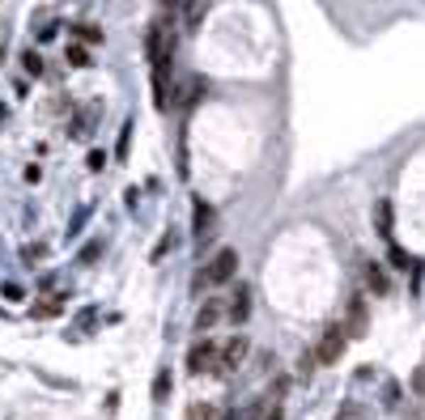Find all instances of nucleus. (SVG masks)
<instances>
[{"mask_svg":"<svg viewBox=\"0 0 425 420\" xmlns=\"http://www.w3.org/2000/svg\"><path fill=\"white\" fill-rule=\"evenodd\" d=\"M149 47V64H153V106L170 110V55H175V34L166 21H153L145 34Z\"/></svg>","mask_w":425,"mask_h":420,"instance_id":"f257e3e1","label":"nucleus"},{"mask_svg":"<svg viewBox=\"0 0 425 420\" xmlns=\"http://www.w3.org/2000/svg\"><path fill=\"white\" fill-rule=\"evenodd\" d=\"M345 348H349V336H345V323H328L324 327V336L315 340V361L319 365H336V361H345Z\"/></svg>","mask_w":425,"mask_h":420,"instance_id":"f03ea898","label":"nucleus"},{"mask_svg":"<svg viewBox=\"0 0 425 420\" xmlns=\"http://www.w3.org/2000/svg\"><path fill=\"white\" fill-rule=\"evenodd\" d=\"M187 374H221V344L217 340H196L187 348Z\"/></svg>","mask_w":425,"mask_h":420,"instance_id":"7ed1b4c3","label":"nucleus"},{"mask_svg":"<svg viewBox=\"0 0 425 420\" xmlns=\"http://www.w3.org/2000/svg\"><path fill=\"white\" fill-rule=\"evenodd\" d=\"M234 272H238V251H234V246H221V251L213 255V263L200 272V280H196V285H204V280H209V285H230V280H234Z\"/></svg>","mask_w":425,"mask_h":420,"instance_id":"20e7f679","label":"nucleus"},{"mask_svg":"<svg viewBox=\"0 0 425 420\" xmlns=\"http://www.w3.org/2000/svg\"><path fill=\"white\" fill-rule=\"evenodd\" d=\"M247 353H251V344H247V336H230V340L221 344V374H230V370H238Z\"/></svg>","mask_w":425,"mask_h":420,"instance_id":"39448f33","label":"nucleus"},{"mask_svg":"<svg viewBox=\"0 0 425 420\" xmlns=\"http://www.w3.org/2000/svg\"><path fill=\"white\" fill-rule=\"evenodd\" d=\"M345 327H349V331H345L349 340H362V336L370 331V314H366V302H362V297H353V306H349V323H345Z\"/></svg>","mask_w":425,"mask_h":420,"instance_id":"423d86ee","label":"nucleus"},{"mask_svg":"<svg viewBox=\"0 0 425 420\" xmlns=\"http://www.w3.org/2000/svg\"><path fill=\"white\" fill-rule=\"evenodd\" d=\"M247 314H251V289L243 285V289H234V297H230V306H226V319L230 323H247Z\"/></svg>","mask_w":425,"mask_h":420,"instance_id":"0eeeda50","label":"nucleus"},{"mask_svg":"<svg viewBox=\"0 0 425 420\" xmlns=\"http://www.w3.org/2000/svg\"><path fill=\"white\" fill-rule=\"evenodd\" d=\"M226 319V302L221 297H209L204 306H200V314H196V331H209V327H217Z\"/></svg>","mask_w":425,"mask_h":420,"instance_id":"6e6552de","label":"nucleus"},{"mask_svg":"<svg viewBox=\"0 0 425 420\" xmlns=\"http://www.w3.org/2000/svg\"><path fill=\"white\" fill-rule=\"evenodd\" d=\"M362 280H366V289H370V293H379V297L392 289V280H387V272H383L379 263H362Z\"/></svg>","mask_w":425,"mask_h":420,"instance_id":"1a4fd4ad","label":"nucleus"},{"mask_svg":"<svg viewBox=\"0 0 425 420\" xmlns=\"http://www.w3.org/2000/svg\"><path fill=\"white\" fill-rule=\"evenodd\" d=\"M72 38L85 42V47H98V42H102V30H98L94 21H72Z\"/></svg>","mask_w":425,"mask_h":420,"instance_id":"9d476101","label":"nucleus"},{"mask_svg":"<svg viewBox=\"0 0 425 420\" xmlns=\"http://www.w3.org/2000/svg\"><path fill=\"white\" fill-rule=\"evenodd\" d=\"M64 59H68L72 68H89V64H94V55H89V47H85V42H68Z\"/></svg>","mask_w":425,"mask_h":420,"instance_id":"9b49d317","label":"nucleus"},{"mask_svg":"<svg viewBox=\"0 0 425 420\" xmlns=\"http://www.w3.org/2000/svg\"><path fill=\"white\" fill-rule=\"evenodd\" d=\"M213 221H217V208L204 204V200H196V234L200 238H204V229H213Z\"/></svg>","mask_w":425,"mask_h":420,"instance_id":"f8f14e48","label":"nucleus"},{"mask_svg":"<svg viewBox=\"0 0 425 420\" xmlns=\"http://www.w3.org/2000/svg\"><path fill=\"white\" fill-rule=\"evenodd\" d=\"M375 229H379L383 238H392V204H387V200L375 204Z\"/></svg>","mask_w":425,"mask_h":420,"instance_id":"ddd939ff","label":"nucleus"},{"mask_svg":"<svg viewBox=\"0 0 425 420\" xmlns=\"http://www.w3.org/2000/svg\"><path fill=\"white\" fill-rule=\"evenodd\" d=\"M153 399H158V404L170 399V370H162V374L153 378Z\"/></svg>","mask_w":425,"mask_h":420,"instance_id":"4468645a","label":"nucleus"},{"mask_svg":"<svg viewBox=\"0 0 425 420\" xmlns=\"http://www.w3.org/2000/svg\"><path fill=\"white\" fill-rule=\"evenodd\" d=\"M217 416V408L213 404H204V399H196L192 408H187V420H213Z\"/></svg>","mask_w":425,"mask_h":420,"instance_id":"2eb2a0df","label":"nucleus"},{"mask_svg":"<svg viewBox=\"0 0 425 420\" xmlns=\"http://www.w3.org/2000/svg\"><path fill=\"white\" fill-rule=\"evenodd\" d=\"M21 68H26L30 76H43V55H38V51H26V55H21Z\"/></svg>","mask_w":425,"mask_h":420,"instance_id":"dca6fc26","label":"nucleus"},{"mask_svg":"<svg viewBox=\"0 0 425 420\" xmlns=\"http://www.w3.org/2000/svg\"><path fill=\"white\" fill-rule=\"evenodd\" d=\"M34 314H38V319H51V314H60V297H47V302H34Z\"/></svg>","mask_w":425,"mask_h":420,"instance_id":"f3484780","label":"nucleus"},{"mask_svg":"<svg viewBox=\"0 0 425 420\" xmlns=\"http://www.w3.org/2000/svg\"><path fill=\"white\" fill-rule=\"evenodd\" d=\"M392 268H400V272H404V268H413V255H409L404 246H392Z\"/></svg>","mask_w":425,"mask_h":420,"instance_id":"a211bd4d","label":"nucleus"},{"mask_svg":"<svg viewBox=\"0 0 425 420\" xmlns=\"http://www.w3.org/2000/svg\"><path fill=\"white\" fill-rule=\"evenodd\" d=\"M409 387H413V395H425V365H417V370H413Z\"/></svg>","mask_w":425,"mask_h":420,"instance_id":"6ab92c4d","label":"nucleus"},{"mask_svg":"<svg viewBox=\"0 0 425 420\" xmlns=\"http://www.w3.org/2000/svg\"><path fill=\"white\" fill-rule=\"evenodd\" d=\"M0 293H4V302H21V297H26L17 285H0Z\"/></svg>","mask_w":425,"mask_h":420,"instance_id":"aec40b11","label":"nucleus"},{"mask_svg":"<svg viewBox=\"0 0 425 420\" xmlns=\"http://www.w3.org/2000/svg\"><path fill=\"white\" fill-rule=\"evenodd\" d=\"M102 166H106V153H102V149H94V153H89V170H102Z\"/></svg>","mask_w":425,"mask_h":420,"instance_id":"412c9836","label":"nucleus"},{"mask_svg":"<svg viewBox=\"0 0 425 420\" xmlns=\"http://www.w3.org/2000/svg\"><path fill=\"white\" fill-rule=\"evenodd\" d=\"M47 255V246H26V263H38Z\"/></svg>","mask_w":425,"mask_h":420,"instance_id":"4be33fe9","label":"nucleus"},{"mask_svg":"<svg viewBox=\"0 0 425 420\" xmlns=\"http://www.w3.org/2000/svg\"><path fill=\"white\" fill-rule=\"evenodd\" d=\"M81 259H85V263H94V259H98V242H89V246L81 251Z\"/></svg>","mask_w":425,"mask_h":420,"instance_id":"5701e85b","label":"nucleus"},{"mask_svg":"<svg viewBox=\"0 0 425 420\" xmlns=\"http://www.w3.org/2000/svg\"><path fill=\"white\" fill-rule=\"evenodd\" d=\"M264 420H285V416H281V404H272V408L264 412Z\"/></svg>","mask_w":425,"mask_h":420,"instance_id":"b1692460","label":"nucleus"},{"mask_svg":"<svg viewBox=\"0 0 425 420\" xmlns=\"http://www.w3.org/2000/svg\"><path fill=\"white\" fill-rule=\"evenodd\" d=\"M4 38H9V30H0V59H4Z\"/></svg>","mask_w":425,"mask_h":420,"instance_id":"393cba45","label":"nucleus"},{"mask_svg":"<svg viewBox=\"0 0 425 420\" xmlns=\"http://www.w3.org/2000/svg\"><path fill=\"white\" fill-rule=\"evenodd\" d=\"M166 4H175V0H166Z\"/></svg>","mask_w":425,"mask_h":420,"instance_id":"a878e982","label":"nucleus"}]
</instances>
